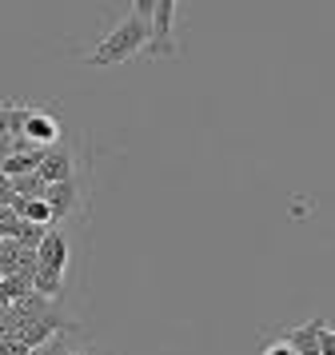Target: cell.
I'll return each instance as SVG.
<instances>
[{"instance_id":"cell-6","label":"cell","mask_w":335,"mask_h":355,"mask_svg":"<svg viewBox=\"0 0 335 355\" xmlns=\"http://www.w3.org/2000/svg\"><path fill=\"white\" fill-rule=\"evenodd\" d=\"M327 320H307V323H300V327H287L284 331V339L295 347V355H319V327H323Z\"/></svg>"},{"instance_id":"cell-9","label":"cell","mask_w":335,"mask_h":355,"mask_svg":"<svg viewBox=\"0 0 335 355\" xmlns=\"http://www.w3.org/2000/svg\"><path fill=\"white\" fill-rule=\"evenodd\" d=\"M40 236H44V224H32V220H16V243H24V248H36L40 243Z\"/></svg>"},{"instance_id":"cell-7","label":"cell","mask_w":335,"mask_h":355,"mask_svg":"<svg viewBox=\"0 0 335 355\" xmlns=\"http://www.w3.org/2000/svg\"><path fill=\"white\" fill-rule=\"evenodd\" d=\"M28 112V104H0V136L16 140L20 136V120Z\"/></svg>"},{"instance_id":"cell-2","label":"cell","mask_w":335,"mask_h":355,"mask_svg":"<svg viewBox=\"0 0 335 355\" xmlns=\"http://www.w3.org/2000/svg\"><path fill=\"white\" fill-rule=\"evenodd\" d=\"M64 275H68V236L60 224H48L40 243H36V268H32V291L56 300L64 291Z\"/></svg>"},{"instance_id":"cell-8","label":"cell","mask_w":335,"mask_h":355,"mask_svg":"<svg viewBox=\"0 0 335 355\" xmlns=\"http://www.w3.org/2000/svg\"><path fill=\"white\" fill-rule=\"evenodd\" d=\"M44 180L36 176V172H24V176H12V192L16 196H44Z\"/></svg>"},{"instance_id":"cell-3","label":"cell","mask_w":335,"mask_h":355,"mask_svg":"<svg viewBox=\"0 0 335 355\" xmlns=\"http://www.w3.org/2000/svg\"><path fill=\"white\" fill-rule=\"evenodd\" d=\"M20 136L36 148H48V144L60 140V120L52 112H44V108H36V104H28V112L20 120Z\"/></svg>"},{"instance_id":"cell-12","label":"cell","mask_w":335,"mask_h":355,"mask_svg":"<svg viewBox=\"0 0 335 355\" xmlns=\"http://www.w3.org/2000/svg\"><path fill=\"white\" fill-rule=\"evenodd\" d=\"M12 180H8V176H4V172H0V204H12Z\"/></svg>"},{"instance_id":"cell-5","label":"cell","mask_w":335,"mask_h":355,"mask_svg":"<svg viewBox=\"0 0 335 355\" xmlns=\"http://www.w3.org/2000/svg\"><path fill=\"white\" fill-rule=\"evenodd\" d=\"M44 204L52 208V224H64V220L80 208V184H76V176L48 184V188H44Z\"/></svg>"},{"instance_id":"cell-4","label":"cell","mask_w":335,"mask_h":355,"mask_svg":"<svg viewBox=\"0 0 335 355\" xmlns=\"http://www.w3.org/2000/svg\"><path fill=\"white\" fill-rule=\"evenodd\" d=\"M36 176L44 180V184H56V180H72L76 176V156H72V148L56 140V144L44 148V156L36 164Z\"/></svg>"},{"instance_id":"cell-10","label":"cell","mask_w":335,"mask_h":355,"mask_svg":"<svg viewBox=\"0 0 335 355\" xmlns=\"http://www.w3.org/2000/svg\"><path fill=\"white\" fill-rule=\"evenodd\" d=\"M259 355H295V347H291L284 336H275L271 343H264V352H259Z\"/></svg>"},{"instance_id":"cell-11","label":"cell","mask_w":335,"mask_h":355,"mask_svg":"<svg viewBox=\"0 0 335 355\" xmlns=\"http://www.w3.org/2000/svg\"><path fill=\"white\" fill-rule=\"evenodd\" d=\"M319 355H335V331H332V323H323V327H319Z\"/></svg>"},{"instance_id":"cell-13","label":"cell","mask_w":335,"mask_h":355,"mask_svg":"<svg viewBox=\"0 0 335 355\" xmlns=\"http://www.w3.org/2000/svg\"><path fill=\"white\" fill-rule=\"evenodd\" d=\"M68 355H112V352L96 347V343H84V347H68Z\"/></svg>"},{"instance_id":"cell-1","label":"cell","mask_w":335,"mask_h":355,"mask_svg":"<svg viewBox=\"0 0 335 355\" xmlns=\"http://www.w3.org/2000/svg\"><path fill=\"white\" fill-rule=\"evenodd\" d=\"M144 49H148V20L136 17V12H128L88 52H80V64L84 68H120L128 60L144 56Z\"/></svg>"}]
</instances>
